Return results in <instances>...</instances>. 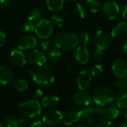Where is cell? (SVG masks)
<instances>
[{
    "mask_svg": "<svg viewBox=\"0 0 127 127\" xmlns=\"http://www.w3.org/2000/svg\"><path fill=\"white\" fill-rule=\"evenodd\" d=\"M100 10L103 16L108 20L116 19L121 13L118 3L114 0L106 1L102 5Z\"/></svg>",
    "mask_w": 127,
    "mask_h": 127,
    "instance_id": "5",
    "label": "cell"
},
{
    "mask_svg": "<svg viewBox=\"0 0 127 127\" xmlns=\"http://www.w3.org/2000/svg\"><path fill=\"white\" fill-rule=\"evenodd\" d=\"M92 59H93L94 61L97 62V63L102 62L105 59V54H104L103 51H101V50H99V49L96 48L93 51Z\"/></svg>",
    "mask_w": 127,
    "mask_h": 127,
    "instance_id": "32",
    "label": "cell"
},
{
    "mask_svg": "<svg viewBox=\"0 0 127 127\" xmlns=\"http://www.w3.org/2000/svg\"><path fill=\"white\" fill-rule=\"evenodd\" d=\"M4 124L6 127H25L27 122L23 118H16L14 116L8 115L4 118Z\"/></svg>",
    "mask_w": 127,
    "mask_h": 127,
    "instance_id": "20",
    "label": "cell"
},
{
    "mask_svg": "<svg viewBox=\"0 0 127 127\" xmlns=\"http://www.w3.org/2000/svg\"><path fill=\"white\" fill-rule=\"evenodd\" d=\"M68 1H75L76 0H68Z\"/></svg>",
    "mask_w": 127,
    "mask_h": 127,
    "instance_id": "48",
    "label": "cell"
},
{
    "mask_svg": "<svg viewBox=\"0 0 127 127\" xmlns=\"http://www.w3.org/2000/svg\"><path fill=\"white\" fill-rule=\"evenodd\" d=\"M30 64L35 66H44L47 63V57L42 51L36 49L31 51L27 57Z\"/></svg>",
    "mask_w": 127,
    "mask_h": 127,
    "instance_id": "10",
    "label": "cell"
},
{
    "mask_svg": "<svg viewBox=\"0 0 127 127\" xmlns=\"http://www.w3.org/2000/svg\"><path fill=\"white\" fill-rule=\"evenodd\" d=\"M42 17V12L39 9L35 8L33 9L28 16V21L33 22V23H37L39 20H41Z\"/></svg>",
    "mask_w": 127,
    "mask_h": 127,
    "instance_id": "30",
    "label": "cell"
},
{
    "mask_svg": "<svg viewBox=\"0 0 127 127\" xmlns=\"http://www.w3.org/2000/svg\"><path fill=\"white\" fill-rule=\"evenodd\" d=\"M74 59L80 65L86 64L90 60V53L86 46L78 45L74 52Z\"/></svg>",
    "mask_w": 127,
    "mask_h": 127,
    "instance_id": "13",
    "label": "cell"
},
{
    "mask_svg": "<svg viewBox=\"0 0 127 127\" xmlns=\"http://www.w3.org/2000/svg\"><path fill=\"white\" fill-rule=\"evenodd\" d=\"M83 127V126H78V127Z\"/></svg>",
    "mask_w": 127,
    "mask_h": 127,
    "instance_id": "50",
    "label": "cell"
},
{
    "mask_svg": "<svg viewBox=\"0 0 127 127\" xmlns=\"http://www.w3.org/2000/svg\"><path fill=\"white\" fill-rule=\"evenodd\" d=\"M51 23L52 24L53 26H54L56 28H61L63 25L64 19L61 16L57 15V14H54L51 16Z\"/></svg>",
    "mask_w": 127,
    "mask_h": 127,
    "instance_id": "31",
    "label": "cell"
},
{
    "mask_svg": "<svg viewBox=\"0 0 127 127\" xmlns=\"http://www.w3.org/2000/svg\"><path fill=\"white\" fill-rule=\"evenodd\" d=\"M86 121V124L88 127H95V121L92 117H90L89 118H86L84 120Z\"/></svg>",
    "mask_w": 127,
    "mask_h": 127,
    "instance_id": "41",
    "label": "cell"
},
{
    "mask_svg": "<svg viewBox=\"0 0 127 127\" xmlns=\"http://www.w3.org/2000/svg\"><path fill=\"white\" fill-rule=\"evenodd\" d=\"M65 0H46L47 8L50 11H58L63 7Z\"/></svg>",
    "mask_w": 127,
    "mask_h": 127,
    "instance_id": "23",
    "label": "cell"
},
{
    "mask_svg": "<svg viewBox=\"0 0 127 127\" xmlns=\"http://www.w3.org/2000/svg\"><path fill=\"white\" fill-rule=\"evenodd\" d=\"M63 121V114L59 110L51 109L47 111L43 117L42 122L47 127H55Z\"/></svg>",
    "mask_w": 127,
    "mask_h": 127,
    "instance_id": "8",
    "label": "cell"
},
{
    "mask_svg": "<svg viewBox=\"0 0 127 127\" xmlns=\"http://www.w3.org/2000/svg\"><path fill=\"white\" fill-rule=\"evenodd\" d=\"M103 111V108H92V107H88L85 106V108L80 109L78 111L80 119L85 120L86 118H89L90 117H92L93 114H101Z\"/></svg>",
    "mask_w": 127,
    "mask_h": 127,
    "instance_id": "21",
    "label": "cell"
},
{
    "mask_svg": "<svg viewBox=\"0 0 127 127\" xmlns=\"http://www.w3.org/2000/svg\"><path fill=\"white\" fill-rule=\"evenodd\" d=\"M29 127H43V123L40 121H35L31 123Z\"/></svg>",
    "mask_w": 127,
    "mask_h": 127,
    "instance_id": "43",
    "label": "cell"
},
{
    "mask_svg": "<svg viewBox=\"0 0 127 127\" xmlns=\"http://www.w3.org/2000/svg\"><path fill=\"white\" fill-rule=\"evenodd\" d=\"M74 13L76 16L80 19H84L87 16V9L84 4L80 2H77L73 7Z\"/></svg>",
    "mask_w": 127,
    "mask_h": 127,
    "instance_id": "24",
    "label": "cell"
},
{
    "mask_svg": "<svg viewBox=\"0 0 127 127\" xmlns=\"http://www.w3.org/2000/svg\"><path fill=\"white\" fill-rule=\"evenodd\" d=\"M94 45L97 49L105 51L108 49L112 44L111 36L104 31H97L92 37Z\"/></svg>",
    "mask_w": 127,
    "mask_h": 127,
    "instance_id": "6",
    "label": "cell"
},
{
    "mask_svg": "<svg viewBox=\"0 0 127 127\" xmlns=\"http://www.w3.org/2000/svg\"><path fill=\"white\" fill-rule=\"evenodd\" d=\"M37 45L36 38L31 35H25L21 37L18 42V48L21 51L33 49Z\"/></svg>",
    "mask_w": 127,
    "mask_h": 127,
    "instance_id": "14",
    "label": "cell"
},
{
    "mask_svg": "<svg viewBox=\"0 0 127 127\" xmlns=\"http://www.w3.org/2000/svg\"><path fill=\"white\" fill-rule=\"evenodd\" d=\"M124 51L127 54V40L125 41V42L124 44Z\"/></svg>",
    "mask_w": 127,
    "mask_h": 127,
    "instance_id": "45",
    "label": "cell"
},
{
    "mask_svg": "<svg viewBox=\"0 0 127 127\" xmlns=\"http://www.w3.org/2000/svg\"><path fill=\"white\" fill-rule=\"evenodd\" d=\"M92 76L88 71H80L76 77V86L80 91H86L91 85Z\"/></svg>",
    "mask_w": 127,
    "mask_h": 127,
    "instance_id": "11",
    "label": "cell"
},
{
    "mask_svg": "<svg viewBox=\"0 0 127 127\" xmlns=\"http://www.w3.org/2000/svg\"><path fill=\"white\" fill-rule=\"evenodd\" d=\"M80 44L79 36L74 32L65 31L57 35L54 45L60 51H71L76 48Z\"/></svg>",
    "mask_w": 127,
    "mask_h": 127,
    "instance_id": "1",
    "label": "cell"
},
{
    "mask_svg": "<svg viewBox=\"0 0 127 127\" xmlns=\"http://www.w3.org/2000/svg\"><path fill=\"white\" fill-rule=\"evenodd\" d=\"M0 127H4V126H3L1 123H0Z\"/></svg>",
    "mask_w": 127,
    "mask_h": 127,
    "instance_id": "49",
    "label": "cell"
},
{
    "mask_svg": "<svg viewBox=\"0 0 127 127\" xmlns=\"http://www.w3.org/2000/svg\"><path fill=\"white\" fill-rule=\"evenodd\" d=\"M13 86L15 90L19 92H24L28 90V83L22 80V79H18L16 81L13 82Z\"/></svg>",
    "mask_w": 127,
    "mask_h": 127,
    "instance_id": "29",
    "label": "cell"
},
{
    "mask_svg": "<svg viewBox=\"0 0 127 127\" xmlns=\"http://www.w3.org/2000/svg\"><path fill=\"white\" fill-rule=\"evenodd\" d=\"M127 127V123L122 124H121V125H120V127Z\"/></svg>",
    "mask_w": 127,
    "mask_h": 127,
    "instance_id": "47",
    "label": "cell"
},
{
    "mask_svg": "<svg viewBox=\"0 0 127 127\" xmlns=\"http://www.w3.org/2000/svg\"><path fill=\"white\" fill-rule=\"evenodd\" d=\"M10 0H0V10H7L10 7Z\"/></svg>",
    "mask_w": 127,
    "mask_h": 127,
    "instance_id": "38",
    "label": "cell"
},
{
    "mask_svg": "<svg viewBox=\"0 0 127 127\" xmlns=\"http://www.w3.org/2000/svg\"><path fill=\"white\" fill-rule=\"evenodd\" d=\"M124 117L126 118V119H127V109H126L124 110Z\"/></svg>",
    "mask_w": 127,
    "mask_h": 127,
    "instance_id": "46",
    "label": "cell"
},
{
    "mask_svg": "<svg viewBox=\"0 0 127 127\" xmlns=\"http://www.w3.org/2000/svg\"><path fill=\"white\" fill-rule=\"evenodd\" d=\"M33 80L37 85L47 87L51 86L54 83V77L51 72L45 68H39L31 72Z\"/></svg>",
    "mask_w": 127,
    "mask_h": 127,
    "instance_id": "4",
    "label": "cell"
},
{
    "mask_svg": "<svg viewBox=\"0 0 127 127\" xmlns=\"http://www.w3.org/2000/svg\"><path fill=\"white\" fill-rule=\"evenodd\" d=\"M126 88H127V85H126Z\"/></svg>",
    "mask_w": 127,
    "mask_h": 127,
    "instance_id": "51",
    "label": "cell"
},
{
    "mask_svg": "<svg viewBox=\"0 0 127 127\" xmlns=\"http://www.w3.org/2000/svg\"><path fill=\"white\" fill-rule=\"evenodd\" d=\"M101 114L106 120L111 121V120H114L117 118L119 116L120 110L117 106L110 105V106L103 108V111Z\"/></svg>",
    "mask_w": 127,
    "mask_h": 127,
    "instance_id": "19",
    "label": "cell"
},
{
    "mask_svg": "<svg viewBox=\"0 0 127 127\" xmlns=\"http://www.w3.org/2000/svg\"><path fill=\"white\" fill-rule=\"evenodd\" d=\"M60 102L59 97L56 95H48L42 98V105L47 109H52L58 105Z\"/></svg>",
    "mask_w": 127,
    "mask_h": 127,
    "instance_id": "22",
    "label": "cell"
},
{
    "mask_svg": "<svg viewBox=\"0 0 127 127\" xmlns=\"http://www.w3.org/2000/svg\"><path fill=\"white\" fill-rule=\"evenodd\" d=\"M5 42H6V36L3 32L0 31V48L4 46Z\"/></svg>",
    "mask_w": 127,
    "mask_h": 127,
    "instance_id": "42",
    "label": "cell"
},
{
    "mask_svg": "<svg viewBox=\"0 0 127 127\" xmlns=\"http://www.w3.org/2000/svg\"><path fill=\"white\" fill-rule=\"evenodd\" d=\"M121 16L124 19H127V4L124 5L121 11Z\"/></svg>",
    "mask_w": 127,
    "mask_h": 127,
    "instance_id": "44",
    "label": "cell"
},
{
    "mask_svg": "<svg viewBox=\"0 0 127 127\" xmlns=\"http://www.w3.org/2000/svg\"><path fill=\"white\" fill-rule=\"evenodd\" d=\"M35 24L33 22H31L30 21L26 22L24 25H23V30L25 32H33L34 31V28H35Z\"/></svg>",
    "mask_w": 127,
    "mask_h": 127,
    "instance_id": "36",
    "label": "cell"
},
{
    "mask_svg": "<svg viewBox=\"0 0 127 127\" xmlns=\"http://www.w3.org/2000/svg\"><path fill=\"white\" fill-rule=\"evenodd\" d=\"M112 71L114 75L118 79H127V60L118 58L115 60L112 65Z\"/></svg>",
    "mask_w": 127,
    "mask_h": 127,
    "instance_id": "9",
    "label": "cell"
},
{
    "mask_svg": "<svg viewBox=\"0 0 127 127\" xmlns=\"http://www.w3.org/2000/svg\"><path fill=\"white\" fill-rule=\"evenodd\" d=\"M65 70H66V72L68 74H74V67L73 65V64L71 63H68L67 65H66V67H65Z\"/></svg>",
    "mask_w": 127,
    "mask_h": 127,
    "instance_id": "40",
    "label": "cell"
},
{
    "mask_svg": "<svg viewBox=\"0 0 127 127\" xmlns=\"http://www.w3.org/2000/svg\"><path fill=\"white\" fill-rule=\"evenodd\" d=\"M26 60V57L21 50H13L10 54V61L15 66L22 67L25 65Z\"/></svg>",
    "mask_w": 127,
    "mask_h": 127,
    "instance_id": "16",
    "label": "cell"
},
{
    "mask_svg": "<svg viewBox=\"0 0 127 127\" xmlns=\"http://www.w3.org/2000/svg\"><path fill=\"white\" fill-rule=\"evenodd\" d=\"M36 45H38L39 50L41 51H48L51 47L50 42L46 40V39H42V40H40Z\"/></svg>",
    "mask_w": 127,
    "mask_h": 127,
    "instance_id": "35",
    "label": "cell"
},
{
    "mask_svg": "<svg viewBox=\"0 0 127 127\" xmlns=\"http://www.w3.org/2000/svg\"><path fill=\"white\" fill-rule=\"evenodd\" d=\"M18 109L22 115L29 118H35L40 115L42 106L37 100H31L21 103Z\"/></svg>",
    "mask_w": 127,
    "mask_h": 127,
    "instance_id": "3",
    "label": "cell"
},
{
    "mask_svg": "<svg viewBox=\"0 0 127 127\" xmlns=\"http://www.w3.org/2000/svg\"><path fill=\"white\" fill-rule=\"evenodd\" d=\"M34 32L39 38L48 39L53 33V25L48 19H41L36 24Z\"/></svg>",
    "mask_w": 127,
    "mask_h": 127,
    "instance_id": "7",
    "label": "cell"
},
{
    "mask_svg": "<svg viewBox=\"0 0 127 127\" xmlns=\"http://www.w3.org/2000/svg\"><path fill=\"white\" fill-rule=\"evenodd\" d=\"M95 127H117L116 125L111 121H103L97 123Z\"/></svg>",
    "mask_w": 127,
    "mask_h": 127,
    "instance_id": "37",
    "label": "cell"
},
{
    "mask_svg": "<svg viewBox=\"0 0 127 127\" xmlns=\"http://www.w3.org/2000/svg\"><path fill=\"white\" fill-rule=\"evenodd\" d=\"M103 71V66L100 63H97L95 64L93 66H92L89 72L92 77H96L102 74Z\"/></svg>",
    "mask_w": 127,
    "mask_h": 127,
    "instance_id": "33",
    "label": "cell"
},
{
    "mask_svg": "<svg viewBox=\"0 0 127 127\" xmlns=\"http://www.w3.org/2000/svg\"><path fill=\"white\" fill-rule=\"evenodd\" d=\"M14 79L13 72L8 66H0V83L2 85H9L13 83Z\"/></svg>",
    "mask_w": 127,
    "mask_h": 127,
    "instance_id": "17",
    "label": "cell"
},
{
    "mask_svg": "<svg viewBox=\"0 0 127 127\" xmlns=\"http://www.w3.org/2000/svg\"><path fill=\"white\" fill-rule=\"evenodd\" d=\"M86 7L91 13H96L100 11L102 4L100 0H86Z\"/></svg>",
    "mask_w": 127,
    "mask_h": 127,
    "instance_id": "25",
    "label": "cell"
},
{
    "mask_svg": "<svg viewBox=\"0 0 127 127\" xmlns=\"http://www.w3.org/2000/svg\"><path fill=\"white\" fill-rule=\"evenodd\" d=\"M48 57L50 61H51L53 63H57L62 59L63 54H62L61 51L59 50L58 48L51 49L48 53Z\"/></svg>",
    "mask_w": 127,
    "mask_h": 127,
    "instance_id": "28",
    "label": "cell"
},
{
    "mask_svg": "<svg viewBox=\"0 0 127 127\" xmlns=\"http://www.w3.org/2000/svg\"><path fill=\"white\" fill-rule=\"evenodd\" d=\"M79 112L74 110H68L63 115V124L65 126H71L80 121Z\"/></svg>",
    "mask_w": 127,
    "mask_h": 127,
    "instance_id": "18",
    "label": "cell"
},
{
    "mask_svg": "<svg viewBox=\"0 0 127 127\" xmlns=\"http://www.w3.org/2000/svg\"><path fill=\"white\" fill-rule=\"evenodd\" d=\"M94 102L100 107H106L112 105L115 100V95L112 89L102 86L95 90L92 95Z\"/></svg>",
    "mask_w": 127,
    "mask_h": 127,
    "instance_id": "2",
    "label": "cell"
},
{
    "mask_svg": "<svg viewBox=\"0 0 127 127\" xmlns=\"http://www.w3.org/2000/svg\"><path fill=\"white\" fill-rule=\"evenodd\" d=\"M126 85H127V81H126L125 80L118 79V80L115 83V86L116 89H117L118 91H120L121 92L127 91Z\"/></svg>",
    "mask_w": 127,
    "mask_h": 127,
    "instance_id": "34",
    "label": "cell"
},
{
    "mask_svg": "<svg viewBox=\"0 0 127 127\" xmlns=\"http://www.w3.org/2000/svg\"><path fill=\"white\" fill-rule=\"evenodd\" d=\"M114 1H117V2H118V1H120V0H114Z\"/></svg>",
    "mask_w": 127,
    "mask_h": 127,
    "instance_id": "52",
    "label": "cell"
},
{
    "mask_svg": "<svg viewBox=\"0 0 127 127\" xmlns=\"http://www.w3.org/2000/svg\"><path fill=\"white\" fill-rule=\"evenodd\" d=\"M43 96V92L42 89H37L36 90H35L33 93V97L34 98V100H39Z\"/></svg>",
    "mask_w": 127,
    "mask_h": 127,
    "instance_id": "39",
    "label": "cell"
},
{
    "mask_svg": "<svg viewBox=\"0 0 127 127\" xmlns=\"http://www.w3.org/2000/svg\"><path fill=\"white\" fill-rule=\"evenodd\" d=\"M78 36H79L80 43L81 44V45L83 46H87L89 44H90V42L92 40V35L91 32L86 30L81 31Z\"/></svg>",
    "mask_w": 127,
    "mask_h": 127,
    "instance_id": "26",
    "label": "cell"
},
{
    "mask_svg": "<svg viewBox=\"0 0 127 127\" xmlns=\"http://www.w3.org/2000/svg\"><path fill=\"white\" fill-rule=\"evenodd\" d=\"M117 106L120 109H127V92H122L116 97Z\"/></svg>",
    "mask_w": 127,
    "mask_h": 127,
    "instance_id": "27",
    "label": "cell"
},
{
    "mask_svg": "<svg viewBox=\"0 0 127 127\" xmlns=\"http://www.w3.org/2000/svg\"><path fill=\"white\" fill-rule=\"evenodd\" d=\"M73 100L74 103L79 106H89L92 103V97L86 91H79L73 95Z\"/></svg>",
    "mask_w": 127,
    "mask_h": 127,
    "instance_id": "15",
    "label": "cell"
},
{
    "mask_svg": "<svg viewBox=\"0 0 127 127\" xmlns=\"http://www.w3.org/2000/svg\"><path fill=\"white\" fill-rule=\"evenodd\" d=\"M111 37L117 41L127 40V22H121L111 31Z\"/></svg>",
    "mask_w": 127,
    "mask_h": 127,
    "instance_id": "12",
    "label": "cell"
}]
</instances>
